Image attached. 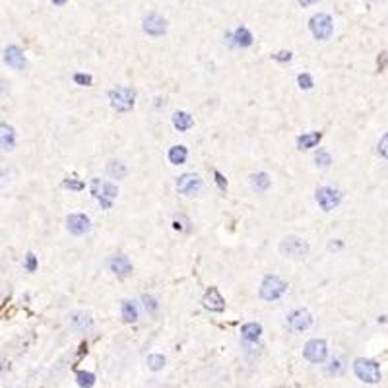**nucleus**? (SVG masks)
Masks as SVG:
<instances>
[{
  "mask_svg": "<svg viewBox=\"0 0 388 388\" xmlns=\"http://www.w3.org/2000/svg\"><path fill=\"white\" fill-rule=\"evenodd\" d=\"M68 324L74 328V330H78V332H84V330H88V328H92L93 320L92 317L88 315V313H84V311H76V313H72L68 317Z\"/></svg>",
  "mask_w": 388,
  "mask_h": 388,
  "instance_id": "dca6fc26",
  "label": "nucleus"
},
{
  "mask_svg": "<svg viewBox=\"0 0 388 388\" xmlns=\"http://www.w3.org/2000/svg\"><path fill=\"white\" fill-rule=\"evenodd\" d=\"M251 186L256 192H264L270 188V177L266 173H254L251 175Z\"/></svg>",
  "mask_w": 388,
  "mask_h": 388,
  "instance_id": "4be33fe9",
  "label": "nucleus"
},
{
  "mask_svg": "<svg viewBox=\"0 0 388 388\" xmlns=\"http://www.w3.org/2000/svg\"><path fill=\"white\" fill-rule=\"evenodd\" d=\"M163 365H165V357H163V355L154 353V355L148 357V367H150L152 371H160V369H163Z\"/></svg>",
  "mask_w": 388,
  "mask_h": 388,
  "instance_id": "bb28decb",
  "label": "nucleus"
},
{
  "mask_svg": "<svg viewBox=\"0 0 388 388\" xmlns=\"http://www.w3.org/2000/svg\"><path fill=\"white\" fill-rule=\"evenodd\" d=\"M142 301H144V307H146V311H148L150 315H154V313L158 311V307H160L158 301H156L152 295H144L142 297Z\"/></svg>",
  "mask_w": 388,
  "mask_h": 388,
  "instance_id": "cd10ccee",
  "label": "nucleus"
},
{
  "mask_svg": "<svg viewBox=\"0 0 388 388\" xmlns=\"http://www.w3.org/2000/svg\"><path fill=\"white\" fill-rule=\"evenodd\" d=\"M285 289H287V283L281 277H277V276H266L264 281H262V285H260V297L264 301H276V299H279V297L285 293Z\"/></svg>",
  "mask_w": 388,
  "mask_h": 388,
  "instance_id": "20e7f679",
  "label": "nucleus"
},
{
  "mask_svg": "<svg viewBox=\"0 0 388 388\" xmlns=\"http://www.w3.org/2000/svg\"><path fill=\"white\" fill-rule=\"evenodd\" d=\"M109 268H111V272L116 274L118 277H126V276L132 274V264H130V260H128L124 254H116V256H113V258L109 260Z\"/></svg>",
  "mask_w": 388,
  "mask_h": 388,
  "instance_id": "4468645a",
  "label": "nucleus"
},
{
  "mask_svg": "<svg viewBox=\"0 0 388 388\" xmlns=\"http://www.w3.org/2000/svg\"><path fill=\"white\" fill-rule=\"evenodd\" d=\"M303 355L305 359H309L311 363H322L328 355V347L324 340H309L303 347Z\"/></svg>",
  "mask_w": 388,
  "mask_h": 388,
  "instance_id": "0eeeda50",
  "label": "nucleus"
},
{
  "mask_svg": "<svg viewBox=\"0 0 388 388\" xmlns=\"http://www.w3.org/2000/svg\"><path fill=\"white\" fill-rule=\"evenodd\" d=\"M10 181V175H8V171H4V169H0V188H4L6 184Z\"/></svg>",
  "mask_w": 388,
  "mask_h": 388,
  "instance_id": "c9c22d12",
  "label": "nucleus"
},
{
  "mask_svg": "<svg viewBox=\"0 0 388 388\" xmlns=\"http://www.w3.org/2000/svg\"><path fill=\"white\" fill-rule=\"evenodd\" d=\"M216 181H218V184H220V188H222V190H225V188H227V181L223 179V175H222L220 171H216Z\"/></svg>",
  "mask_w": 388,
  "mask_h": 388,
  "instance_id": "e433bc0d",
  "label": "nucleus"
},
{
  "mask_svg": "<svg viewBox=\"0 0 388 388\" xmlns=\"http://www.w3.org/2000/svg\"><path fill=\"white\" fill-rule=\"evenodd\" d=\"M55 4H58V6H62V4H66V0H53Z\"/></svg>",
  "mask_w": 388,
  "mask_h": 388,
  "instance_id": "ea45409f",
  "label": "nucleus"
},
{
  "mask_svg": "<svg viewBox=\"0 0 388 388\" xmlns=\"http://www.w3.org/2000/svg\"><path fill=\"white\" fill-rule=\"evenodd\" d=\"M192 124H194V120H192V116H190L188 113H184V111H177V113L173 114V126H175L177 130L184 132V130H188Z\"/></svg>",
  "mask_w": 388,
  "mask_h": 388,
  "instance_id": "a211bd4d",
  "label": "nucleus"
},
{
  "mask_svg": "<svg viewBox=\"0 0 388 388\" xmlns=\"http://www.w3.org/2000/svg\"><path fill=\"white\" fill-rule=\"evenodd\" d=\"M328 371H330V373H340V371H342L340 361H338V359H336V361H332V363H330V367H328Z\"/></svg>",
  "mask_w": 388,
  "mask_h": 388,
  "instance_id": "4c0bfd02",
  "label": "nucleus"
},
{
  "mask_svg": "<svg viewBox=\"0 0 388 388\" xmlns=\"http://www.w3.org/2000/svg\"><path fill=\"white\" fill-rule=\"evenodd\" d=\"M16 132L8 122H0V150H14Z\"/></svg>",
  "mask_w": 388,
  "mask_h": 388,
  "instance_id": "f3484780",
  "label": "nucleus"
},
{
  "mask_svg": "<svg viewBox=\"0 0 388 388\" xmlns=\"http://www.w3.org/2000/svg\"><path fill=\"white\" fill-rule=\"evenodd\" d=\"M279 252L287 258H293V260H301L309 254V243L297 235H289L285 237L281 243H279Z\"/></svg>",
  "mask_w": 388,
  "mask_h": 388,
  "instance_id": "7ed1b4c3",
  "label": "nucleus"
},
{
  "mask_svg": "<svg viewBox=\"0 0 388 388\" xmlns=\"http://www.w3.org/2000/svg\"><path fill=\"white\" fill-rule=\"evenodd\" d=\"M107 173H109L113 179H124V177H126V167H124V163H120V161H109Z\"/></svg>",
  "mask_w": 388,
  "mask_h": 388,
  "instance_id": "393cba45",
  "label": "nucleus"
},
{
  "mask_svg": "<svg viewBox=\"0 0 388 388\" xmlns=\"http://www.w3.org/2000/svg\"><path fill=\"white\" fill-rule=\"evenodd\" d=\"M233 43L237 47H251L252 45V35L247 27H237L233 33Z\"/></svg>",
  "mask_w": 388,
  "mask_h": 388,
  "instance_id": "412c9836",
  "label": "nucleus"
},
{
  "mask_svg": "<svg viewBox=\"0 0 388 388\" xmlns=\"http://www.w3.org/2000/svg\"><path fill=\"white\" fill-rule=\"evenodd\" d=\"M0 369H2V361H0Z\"/></svg>",
  "mask_w": 388,
  "mask_h": 388,
  "instance_id": "a19ab883",
  "label": "nucleus"
},
{
  "mask_svg": "<svg viewBox=\"0 0 388 388\" xmlns=\"http://www.w3.org/2000/svg\"><path fill=\"white\" fill-rule=\"evenodd\" d=\"M25 270H27V272H35V270H37V258H35L33 252H29V254L25 256Z\"/></svg>",
  "mask_w": 388,
  "mask_h": 388,
  "instance_id": "7c9ffc66",
  "label": "nucleus"
},
{
  "mask_svg": "<svg viewBox=\"0 0 388 388\" xmlns=\"http://www.w3.org/2000/svg\"><path fill=\"white\" fill-rule=\"evenodd\" d=\"M134 99H136V92L128 86H118L109 92V101L111 107L118 113H126L134 107Z\"/></svg>",
  "mask_w": 388,
  "mask_h": 388,
  "instance_id": "f257e3e1",
  "label": "nucleus"
},
{
  "mask_svg": "<svg viewBox=\"0 0 388 388\" xmlns=\"http://www.w3.org/2000/svg\"><path fill=\"white\" fill-rule=\"evenodd\" d=\"M301 6H313V4H317L319 0H297Z\"/></svg>",
  "mask_w": 388,
  "mask_h": 388,
  "instance_id": "58836bf2",
  "label": "nucleus"
},
{
  "mask_svg": "<svg viewBox=\"0 0 388 388\" xmlns=\"http://www.w3.org/2000/svg\"><path fill=\"white\" fill-rule=\"evenodd\" d=\"M241 334H243V338H245L247 342H258V338H260V334H262V326L256 324V322H249V324H245V326L241 328Z\"/></svg>",
  "mask_w": 388,
  "mask_h": 388,
  "instance_id": "6ab92c4d",
  "label": "nucleus"
},
{
  "mask_svg": "<svg viewBox=\"0 0 388 388\" xmlns=\"http://www.w3.org/2000/svg\"><path fill=\"white\" fill-rule=\"evenodd\" d=\"M287 322H289V326H291L295 332H303V330H307V328L313 324V317H311L309 311L297 309V311H293V313L287 317Z\"/></svg>",
  "mask_w": 388,
  "mask_h": 388,
  "instance_id": "ddd939ff",
  "label": "nucleus"
},
{
  "mask_svg": "<svg viewBox=\"0 0 388 388\" xmlns=\"http://www.w3.org/2000/svg\"><path fill=\"white\" fill-rule=\"evenodd\" d=\"M315 161H317V165H319V167H328V165L332 163V158H330V154H328V152L320 150L319 154L315 156Z\"/></svg>",
  "mask_w": 388,
  "mask_h": 388,
  "instance_id": "c85d7f7f",
  "label": "nucleus"
},
{
  "mask_svg": "<svg viewBox=\"0 0 388 388\" xmlns=\"http://www.w3.org/2000/svg\"><path fill=\"white\" fill-rule=\"evenodd\" d=\"M353 371H355L357 379L363 381V383H367V385H377V383H381V369H379V363L373 361V359H363V357L355 359Z\"/></svg>",
  "mask_w": 388,
  "mask_h": 388,
  "instance_id": "f03ea898",
  "label": "nucleus"
},
{
  "mask_svg": "<svg viewBox=\"0 0 388 388\" xmlns=\"http://www.w3.org/2000/svg\"><path fill=\"white\" fill-rule=\"evenodd\" d=\"M4 62L14 70L25 68V55L18 45H8L4 49Z\"/></svg>",
  "mask_w": 388,
  "mask_h": 388,
  "instance_id": "9b49d317",
  "label": "nucleus"
},
{
  "mask_svg": "<svg viewBox=\"0 0 388 388\" xmlns=\"http://www.w3.org/2000/svg\"><path fill=\"white\" fill-rule=\"evenodd\" d=\"M66 227L72 235H84V233H88L90 227H92V223H90V218L88 216H84V214H72L66 218Z\"/></svg>",
  "mask_w": 388,
  "mask_h": 388,
  "instance_id": "f8f14e48",
  "label": "nucleus"
},
{
  "mask_svg": "<svg viewBox=\"0 0 388 388\" xmlns=\"http://www.w3.org/2000/svg\"><path fill=\"white\" fill-rule=\"evenodd\" d=\"M64 186H66V188H72V190H82V188H84V183L74 181V179H68V181H64Z\"/></svg>",
  "mask_w": 388,
  "mask_h": 388,
  "instance_id": "f704fd0d",
  "label": "nucleus"
},
{
  "mask_svg": "<svg viewBox=\"0 0 388 388\" xmlns=\"http://www.w3.org/2000/svg\"><path fill=\"white\" fill-rule=\"evenodd\" d=\"M320 138H322L320 132H309V134H303V136L297 138V146H299V150H311V148H315V146L319 144Z\"/></svg>",
  "mask_w": 388,
  "mask_h": 388,
  "instance_id": "aec40b11",
  "label": "nucleus"
},
{
  "mask_svg": "<svg viewBox=\"0 0 388 388\" xmlns=\"http://www.w3.org/2000/svg\"><path fill=\"white\" fill-rule=\"evenodd\" d=\"M92 194L101 202V206L111 208V200L116 198L118 188L116 184L109 183V181H101V179H93L92 181Z\"/></svg>",
  "mask_w": 388,
  "mask_h": 388,
  "instance_id": "39448f33",
  "label": "nucleus"
},
{
  "mask_svg": "<svg viewBox=\"0 0 388 388\" xmlns=\"http://www.w3.org/2000/svg\"><path fill=\"white\" fill-rule=\"evenodd\" d=\"M309 27H311V31H313V35L317 39L324 41V39H330V35L334 31V22H332V18L328 14H317V16L311 18Z\"/></svg>",
  "mask_w": 388,
  "mask_h": 388,
  "instance_id": "423d86ee",
  "label": "nucleus"
},
{
  "mask_svg": "<svg viewBox=\"0 0 388 388\" xmlns=\"http://www.w3.org/2000/svg\"><path fill=\"white\" fill-rule=\"evenodd\" d=\"M204 307L212 313H222L225 309V301L220 295V291L216 287H210L204 295Z\"/></svg>",
  "mask_w": 388,
  "mask_h": 388,
  "instance_id": "2eb2a0df",
  "label": "nucleus"
},
{
  "mask_svg": "<svg viewBox=\"0 0 388 388\" xmlns=\"http://www.w3.org/2000/svg\"><path fill=\"white\" fill-rule=\"evenodd\" d=\"M76 379H78V385L82 388H92L93 385H95V377H93L92 373H78L76 375Z\"/></svg>",
  "mask_w": 388,
  "mask_h": 388,
  "instance_id": "a878e982",
  "label": "nucleus"
},
{
  "mask_svg": "<svg viewBox=\"0 0 388 388\" xmlns=\"http://www.w3.org/2000/svg\"><path fill=\"white\" fill-rule=\"evenodd\" d=\"M202 188V179L194 173H184L177 181V190L184 196H192Z\"/></svg>",
  "mask_w": 388,
  "mask_h": 388,
  "instance_id": "1a4fd4ad",
  "label": "nucleus"
},
{
  "mask_svg": "<svg viewBox=\"0 0 388 388\" xmlns=\"http://www.w3.org/2000/svg\"><path fill=\"white\" fill-rule=\"evenodd\" d=\"M379 154H381L383 158H387L388 160V132L381 138V142H379Z\"/></svg>",
  "mask_w": 388,
  "mask_h": 388,
  "instance_id": "2f4dec72",
  "label": "nucleus"
},
{
  "mask_svg": "<svg viewBox=\"0 0 388 388\" xmlns=\"http://www.w3.org/2000/svg\"><path fill=\"white\" fill-rule=\"evenodd\" d=\"M74 82L80 84V86H90L92 84V76H88V74H76L74 76Z\"/></svg>",
  "mask_w": 388,
  "mask_h": 388,
  "instance_id": "72a5a7b5",
  "label": "nucleus"
},
{
  "mask_svg": "<svg viewBox=\"0 0 388 388\" xmlns=\"http://www.w3.org/2000/svg\"><path fill=\"white\" fill-rule=\"evenodd\" d=\"M142 27L148 35H154V37H160L167 31V22L165 18H161L160 14H148L144 20H142Z\"/></svg>",
  "mask_w": 388,
  "mask_h": 388,
  "instance_id": "9d476101",
  "label": "nucleus"
},
{
  "mask_svg": "<svg viewBox=\"0 0 388 388\" xmlns=\"http://www.w3.org/2000/svg\"><path fill=\"white\" fill-rule=\"evenodd\" d=\"M186 156H188V152H186L184 146H173L169 150V161L173 165H183L184 161H186Z\"/></svg>",
  "mask_w": 388,
  "mask_h": 388,
  "instance_id": "b1692460",
  "label": "nucleus"
},
{
  "mask_svg": "<svg viewBox=\"0 0 388 388\" xmlns=\"http://www.w3.org/2000/svg\"><path fill=\"white\" fill-rule=\"evenodd\" d=\"M120 313H122V320L124 322H136L138 320V309L132 301H122Z\"/></svg>",
  "mask_w": 388,
  "mask_h": 388,
  "instance_id": "5701e85b",
  "label": "nucleus"
},
{
  "mask_svg": "<svg viewBox=\"0 0 388 388\" xmlns=\"http://www.w3.org/2000/svg\"><path fill=\"white\" fill-rule=\"evenodd\" d=\"M297 82H299V88L301 90H311L313 88V78L309 74H299Z\"/></svg>",
  "mask_w": 388,
  "mask_h": 388,
  "instance_id": "c756f323",
  "label": "nucleus"
},
{
  "mask_svg": "<svg viewBox=\"0 0 388 388\" xmlns=\"http://www.w3.org/2000/svg\"><path fill=\"white\" fill-rule=\"evenodd\" d=\"M340 200H342V194L336 188H332V186H322V188L317 190V202H319V206L324 212L334 210L336 206L340 204Z\"/></svg>",
  "mask_w": 388,
  "mask_h": 388,
  "instance_id": "6e6552de",
  "label": "nucleus"
},
{
  "mask_svg": "<svg viewBox=\"0 0 388 388\" xmlns=\"http://www.w3.org/2000/svg\"><path fill=\"white\" fill-rule=\"evenodd\" d=\"M272 56H274V60H277V62H289L291 60V53L289 51H279V53H276Z\"/></svg>",
  "mask_w": 388,
  "mask_h": 388,
  "instance_id": "473e14b6",
  "label": "nucleus"
}]
</instances>
